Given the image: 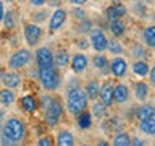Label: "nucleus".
I'll return each mask as SVG.
<instances>
[{"label": "nucleus", "mask_w": 155, "mask_h": 146, "mask_svg": "<svg viewBox=\"0 0 155 146\" xmlns=\"http://www.w3.org/2000/svg\"><path fill=\"white\" fill-rule=\"evenodd\" d=\"M92 65H94L95 71L99 73V75H102V76L110 75L108 73V57H107L105 54H95V55L92 57Z\"/></svg>", "instance_id": "18"}, {"label": "nucleus", "mask_w": 155, "mask_h": 146, "mask_svg": "<svg viewBox=\"0 0 155 146\" xmlns=\"http://www.w3.org/2000/svg\"><path fill=\"white\" fill-rule=\"evenodd\" d=\"M129 101V88L124 83H116L113 85V104L123 106Z\"/></svg>", "instance_id": "16"}, {"label": "nucleus", "mask_w": 155, "mask_h": 146, "mask_svg": "<svg viewBox=\"0 0 155 146\" xmlns=\"http://www.w3.org/2000/svg\"><path fill=\"white\" fill-rule=\"evenodd\" d=\"M150 117H155V107L150 102H142L139 104V107L136 109V119L139 122H142L145 119H150Z\"/></svg>", "instance_id": "21"}, {"label": "nucleus", "mask_w": 155, "mask_h": 146, "mask_svg": "<svg viewBox=\"0 0 155 146\" xmlns=\"http://www.w3.org/2000/svg\"><path fill=\"white\" fill-rule=\"evenodd\" d=\"M89 112H91L92 117H95V119H99V120H104L108 117V107L104 106L100 101H92Z\"/></svg>", "instance_id": "24"}, {"label": "nucleus", "mask_w": 155, "mask_h": 146, "mask_svg": "<svg viewBox=\"0 0 155 146\" xmlns=\"http://www.w3.org/2000/svg\"><path fill=\"white\" fill-rule=\"evenodd\" d=\"M126 15H128V7L124 3H111L105 8V19L108 23L111 21H116V19H123Z\"/></svg>", "instance_id": "11"}, {"label": "nucleus", "mask_w": 155, "mask_h": 146, "mask_svg": "<svg viewBox=\"0 0 155 146\" xmlns=\"http://www.w3.org/2000/svg\"><path fill=\"white\" fill-rule=\"evenodd\" d=\"M126 28H128V26H126L124 19H116V21L108 23V31H110V34L115 39L123 37L124 34H126Z\"/></svg>", "instance_id": "23"}, {"label": "nucleus", "mask_w": 155, "mask_h": 146, "mask_svg": "<svg viewBox=\"0 0 155 146\" xmlns=\"http://www.w3.org/2000/svg\"><path fill=\"white\" fill-rule=\"evenodd\" d=\"M133 94H134V99L142 104V102H145L150 96V85L144 80L136 81L133 85Z\"/></svg>", "instance_id": "14"}, {"label": "nucleus", "mask_w": 155, "mask_h": 146, "mask_svg": "<svg viewBox=\"0 0 155 146\" xmlns=\"http://www.w3.org/2000/svg\"><path fill=\"white\" fill-rule=\"evenodd\" d=\"M3 122H5V112L0 110V136H2V128H3Z\"/></svg>", "instance_id": "46"}, {"label": "nucleus", "mask_w": 155, "mask_h": 146, "mask_svg": "<svg viewBox=\"0 0 155 146\" xmlns=\"http://www.w3.org/2000/svg\"><path fill=\"white\" fill-rule=\"evenodd\" d=\"M142 41L147 49L155 47V26L153 24H149V26H145L142 29Z\"/></svg>", "instance_id": "27"}, {"label": "nucleus", "mask_w": 155, "mask_h": 146, "mask_svg": "<svg viewBox=\"0 0 155 146\" xmlns=\"http://www.w3.org/2000/svg\"><path fill=\"white\" fill-rule=\"evenodd\" d=\"M5 12H7V10H5V3L2 2V0H0V23H2V19H3Z\"/></svg>", "instance_id": "47"}, {"label": "nucleus", "mask_w": 155, "mask_h": 146, "mask_svg": "<svg viewBox=\"0 0 155 146\" xmlns=\"http://www.w3.org/2000/svg\"><path fill=\"white\" fill-rule=\"evenodd\" d=\"M37 80L45 92H55L61 86V75L55 65L37 68Z\"/></svg>", "instance_id": "1"}, {"label": "nucleus", "mask_w": 155, "mask_h": 146, "mask_svg": "<svg viewBox=\"0 0 155 146\" xmlns=\"http://www.w3.org/2000/svg\"><path fill=\"white\" fill-rule=\"evenodd\" d=\"M52 99H53V96L52 94H48V92H45V94H42V96H39V109H42L44 112H45L48 109V106L52 104Z\"/></svg>", "instance_id": "34"}, {"label": "nucleus", "mask_w": 155, "mask_h": 146, "mask_svg": "<svg viewBox=\"0 0 155 146\" xmlns=\"http://www.w3.org/2000/svg\"><path fill=\"white\" fill-rule=\"evenodd\" d=\"M31 60H32V52L28 47H19L10 54V57L7 60V67L13 71H18L26 65H29Z\"/></svg>", "instance_id": "4"}, {"label": "nucleus", "mask_w": 155, "mask_h": 146, "mask_svg": "<svg viewBox=\"0 0 155 146\" xmlns=\"http://www.w3.org/2000/svg\"><path fill=\"white\" fill-rule=\"evenodd\" d=\"M91 2H100V0H91Z\"/></svg>", "instance_id": "54"}, {"label": "nucleus", "mask_w": 155, "mask_h": 146, "mask_svg": "<svg viewBox=\"0 0 155 146\" xmlns=\"http://www.w3.org/2000/svg\"><path fill=\"white\" fill-rule=\"evenodd\" d=\"M70 13H71L76 19H79V21H81V19H86V18H87V16H86V10L82 8V7H73V10H71Z\"/></svg>", "instance_id": "36"}, {"label": "nucleus", "mask_w": 155, "mask_h": 146, "mask_svg": "<svg viewBox=\"0 0 155 146\" xmlns=\"http://www.w3.org/2000/svg\"><path fill=\"white\" fill-rule=\"evenodd\" d=\"M131 55L134 57V60H147V57H149L147 47L144 44H134L131 47Z\"/></svg>", "instance_id": "32"}, {"label": "nucleus", "mask_w": 155, "mask_h": 146, "mask_svg": "<svg viewBox=\"0 0 155 146\" xmlns=\"http://www.w3.org/2000/svg\"><path fill=\"white\" fill-rule=\"evenodd\" d=\"M94 146H110V141H107L104 138H100V140H97V143Z\"/></svg>", "instance_id": "45"}, {"label": "nucleus", "mask_w": 155, "mask_h": 146, "mask_svg": "<svg viewBox=\"0 0 155 146\" xmlns=\"http://www.w3.org/2000/svg\"><path fill=\"white\" fill-rule=\"evenodd\" d=\"M131 70L136 76H139L140 80H144L145 76H147V73L150 70V65L147 60H134L133 65H131Z\"/></svg>", "instance_id": "25"}, {"label": "nucleus", "mask_w": 155, "mask_h": 146, "mask_svg": "<svg viewBox=\"0 0 155 146\" xmlns=\"http://www.w3.org/2000/svg\"><path fill=\"white\" fill-rule=\"evenodd\" d=\"M70 3L73 5V7H84V5L87 3V0H70Z\"/></svg>", "instance_id": "43"}, {"label": "nucleus", "mask_w": 155, "mask_h": 146, "mask_svg": "<svg viewBox=\"0 0 155 146\" xmlns=\"http://www.w3.org/2000/svg\"><path fill=\"white\" fill-rule=\"evenodd\" d=\"M76 88H81L79 78H70V80H68V83H66V91L76 89Z\"/></svg>", "instance_id": "37"}, {"label": "nucleus", "mask_w": 155, "mask_h": 146, "mask_svg": "<svg viewBox=\"0 0 155 146\" xmlns=\"http://www.w3.org/2000/svg\"><path fill=\"white\" fill-rule=\"evenodd\" d=\"M42 28L41 24H36V23H26L23 26V37H24V42L28 44V47H36L42 39Z\"/></svg>", "instance_id": "6"}, {"label": "nucleus", "mask_w": 155, "mask_h": 146, "mask_svg": "<svg viewBox=\"0 0 155 146\" xmlns=\"http://www.w3.org/2000/svg\"><path fill=\"white\" fill-rule=\"evenodd\" d=\"M107 50L110 54H113V55H121V54H124V46L120 39L111 37V39H108V42H107Z\"/></svg>", "instance_id": "31"}, {"label": "nucleus", "mask_w": 155, "mask_h": 146, "mask_svg": "<svg viewBox=\"0 0 155 146\" xmlns=\"http://www.w3.org/2000/svg\"><path fill=\"white\" fill-rule=\"evenodd\" d=\"M131 136L126 131H118L110 141V146H131Z\"/></svg>", "instance_id": "29"}, {"label": "nucleus", "mask_w": 155, "mask_h": 146, "mask_svg": "<svg viewBox=\"0 0 155 146\" xmlns=\"http://www.w3.org/2000/svg\"><path fill=\"white\" fill-rule=\"evenodd\" d=\"M97 101H100L104 106L110 107L113 104V85L110 81L100 83V89H99V96H97Z\"/></svg>", "instance_id": "15"}, {"label": "nucleus", "mask_w": 155, "mask_h": 146, "mask_svg": "<svg viewBox=\"0 0 155 146\" xmlns=\"http://www.w3.org/2000/svg\"><path fill=\"white\" fill-rule=\"evenodd\" d=\"M139 128L145 136H152L155 133V117H150V119L139 122Z\"/></svg>", "instance_id": "33"}, {"label": "nucleus", "mask_w": 155, "mask_h": 146, "mask_svg": "<svg viewBox=\"0 0 155 146\" xmlns=\"http://www.w3.org/2000/svg\"><path fill=\"white\" fill-rule=\"evenodd\" d=\"M128 2H140V0H128Z\"/></svg>", "instance_id": "53"}, {"label": "nucleus", "mask_w": 155, "mask_h": 146, "mask_svg": "<svg viewBox=\"0 0 155 146\" xmlns=\"http://www.w3.org/2000/svg\"><path fill=\"white\" fill-rule=\"evenodd\" d=\"M45 16H47V13H45V12H37V13H34V15H32V21H31V23L41 24L44 19H45Z\"/></svg>", "instance_id": "38"}, {"label": "nucleus", "mask_w": 155, "mask_h": 146, "mask_svg": "<svg viewBox=\"0 0 155 146\" xmlns=\"http://www.w3.org/2000/svg\"><path fill=\"white\" fill-rule=\"evenodd\" d=\"M2 2H3V3H13L15 0H2Z\"/></svg>", "instance_id": "49"}, {"label": "nucleus", "mask_w": 155, "mask_h": 146, "mask_svg": "<svg viewBox=\"0 0 155 146\" xmlns=\"http://www.w3.org/2000/svg\"><path fill=\"white\" fill-rule=\"evenodd\" d=\"M89 34H91L89 36V46L94 49L97 54H105L108 37H107V34L104 33V29L102 28H94Z\"/></svg>", "instance_id": "7"}, {"label": "nucleus", "mask_w": 155, "mask_h": 146, "mask_svg": "<svg viewBox=\"0 0 155 146\" xmlns=\"http://www.w3.org/2000/svg\"><path fill=\"white\" fill-rule=\"evenodd\" d=\"M74 135L70 130H60L55 138V146H74Z\"/></svg>", "instance_id": "22"}, {"label": "nucleus", "mask_w": 155, "mask_h": 146, "mask_svg": "<svg viewBox=\"0 0 155 146\" xmlns=\"http://www.w3.org/2000/svg\"><path fill=\"white\" fill-rule=\"evenodd\" d=\"M147 76H149V83H150V85H155V67H150Z\"/></svg>", "instance_id": "42"}, {"label": "nucleus", "mask_w": 155, "mask_h": 146, "mask_svg": "<svg viewBox=\"0 0 155 146\" xmlns=\"http://www.w3.org/2000/svg\"><path fill=\"white\" fill-rule=\"evenodd\" d=\"M66 18H68V12L65 8H57L55 12H52L50 18H48V31L50 33L58 31L66 23Z\"/></svg>", "instance_id": "12"}, {"label": "nucleus", "mask_w": 155, "mask_h": 146, "mask_svg": "<svg viewBox=\"0 0 155 146\" xmlns=\"http://www.w3.org/2000/svg\"><path fill=\"white\" fill-rule=\"evenodd\" d=\"M63 115V104L58 97H53L52 104L48 106V109L44 112V122H45L47 127H57L60 123V119Z\"/></svg>", "instance_id": "5"}, {"label": "nucleus", "mask_w": 155, "mask_h": 146, "mask_svg": "<svg viewBox=\"0 0 155 146\" xmlns=\"http://www.w3.org/2000/svg\"><path fill=\"white\" fill-rule=\"evenodd\" d=\"M70 52L66 50V49H58V50L53 52V65H55L58 70L60 68H66L70 65Z\"/></svg>", "instance_id": "20"}, {"label": "nucleus", "mask_w": 155, "mask_h": 146, "mask_svg": "<svg viewBox=\"0 0 155 146\" xmlns=\"http://www.w3.org/2000/svg\"><path fill=\"white\" fill-rule=\"evenodd\" d=\"M3 73H5V70H3V67L0 65V80H2V76H3Z\"/></svg>", "instance_id": "48"}, {"label": "nucleus", "mask_w": 155, "mask_h": 146, "mask_svg": "<svg viewBox=\"0 0 155 146\" xmlns=\"http://www.w3.org/2000/svg\"><path fill=\"white\" fill-rule=\"evenodd\" d=\"M131 146H149L147 141L144 138H139V136H134V138H131Z\"/></svg>", "instance_id": "40"}, {"label": "nucleus", "mask_w": 155, "mask_h": 146, "mask_svg": "<svg viewBox=\"0 0 155 146\" xmlns=\"http://www.w3.org/2000/svg\"><path fill=\"white\" fill-rule=\"evenodd\" d=\"M18 104L19 107L23 109V112L26 114H36L37 109H39V102H37V97L32 96V94H24L18 99Z\"/></svg>", "instance_id": "17"}, {"label": "nucleus", "mask_w": 155, "mask_h": 146, "mask_svg": "<svg viewBox=\"0 0 155 146\" xmlns=\"http://www.w3.org/2000/svg\"><path fill=\"white\" fill-rule=\"evenodd\" d=\"M84 92L87 96V99L89 101H97V96H99V89H100V81L97 80V78H91V80L86 81L84 85Z\"/></svg>", "instance_id": "19"}, {"label": "nucleus", "mask_w": 155, "mask_h": 146, "mask_svg": "<svg viewBox=\"0 0 155 146\" xmlns=\"http://www.w3.org/2000/svg\"><path fill=\"white\" fill-rule=\"evenodd\" d=\"M89 67V58L84 52H76L70 58V68L74 75H82Z\"/></svg>", "instance_id": "10"}, {"label": "nucleus", "mask_w": 155, "mask_h": 146, "mask_svg": "<svg viewBox=\"0 0 155 146\" xmlns=\"http://www.w3.org/2000/svg\"><path fill=\"white\" fill-rule=\"evenodd\" d=\"M28 128L24 125V122L18 117H8L3 122V128H2V135L7 136L8 140L16 141V143H21V141L26 138Z\"/></svg>", "instance_id": "2"}, {"label": "nucleus", "mask_w": 155, "mask_h": 146, "mask_svg": "<svg viewBox=\"0 0 155 146\" xmlns=\"http://www.w3.org/2000/svg\"><path fill=\"white\" fill-rule=\"evenodd\" d=\"M92 119H94V117L91 115L89 109L82 110L81 114L76 115V125L79 127L81 130H87V128H91V127H92Z\"/></svg>", "instance_id": "28"}, {"label": "nucleus", "mask_w": 155, "mask_h": 146, "mask_svg": "<svg viewBox=\"0 0 155 146\" xmlns=\"http://www.w3.org/2000/svg\"><path fill=\"white\" fill-rule=\"evenodd\" d=\"M16 102V91L8 89V88H0V104L8 107Z\"/></svg>", "instance_id": "26"}, {"label": "nucleus", "mask_w": 155, "mask_h": 146, "mask_svg": "<svg viewBox=\"0 0 155 146\" xmlns=\"http://www.w3.org/2000/svg\"><path fill=\"white\" fill-rule=\"evenodd\" d=\"M36 146H55V141L50 135H42L37 138V143Z\"/></svg>", "instance_id": "35"}, {"label": "nucleus", "mask_w": 155, "mask_h": 146, "mask_svg": "<svg viewBox=\"0 0 155 146\" xmlns=\"http://www.w3.org/2000/svg\"><path fill=\"white\" fill-rule=\"evenodd\" d=\"M89 41H87L86 37H81L79 41H78V47H81V49H86V47H89V44H87Z\"/></svg>", "instance_id": "44"}, {"label": "nucleus", "mask_w": 155, "mask_h": 146, "mask_svg": "<svg viewBox=\"0 0 155 146\" xmlns=\"http://www.w3.org/2000/svg\"><path fill=\"white\" fill-rule=\"evenodd\" d=\"M128 62L126 58L120 57V55H115L113 58H108V73L113 78H123L126 76L128 73Z\"/></svg>", "instance_id": "8"}, {"label": "nucleus", "mask_w": 155, "mask_h": 146, "mask_svg": "<svg viewBox=\"0 0 155 146\" xmlns=\"http://www.w3.org/2000/svg\"><path fill=\"white\" fill-rule=\"evenodd\" d=\"M0 83H2L3 88H8V89L16 91L18 88H21V85H23V78H21V75H19V71L8 70V71L3 73Z\"/></svg>", "instance_id": "13"}, {"label": "nucleus", "mask_w": 155, "mask_h": 146, "mask_svg": "<svg viewBox=\"0 0 155 146\" xmlns=\"http://www.w3.org/2000/svg\"><path fill=\"white\" fill-rule=\"evenodd\" d=\"M142 2H147V3H152V0H142Z\"/></svg>", "instance_id": "52"}, {"label": "nucleus", "mask_w": 155, "mask_h": 146, "mask_svg": "<svg viewBox=\"0 0 155 146\" xmlns=\"http://www.w3.org/2000/svg\"><path fill=\"white\" fill-rule=\"evenodd\" d=\"M2 24H3V28L7 29V31H13V29L16 28V12H15V10H8V12H5Z\"/></svg>", "instance_id": "30"}, {"label": "nucleus", "mask_w": 155, "mask_h": 146, "mask_svg": "<svg viewBox=\"0 0 155 146\" xmlns=\"http://www.w3.org/2000/svg\"><path fill=\"white\" fill-rule=\"evenodd\" d=\"M111 3H118V2H123V0H110Z\"/></svg>", "instance_id": "50"}, {"label": "nucleus", "mask_w": 155, "mask_h": 146, "mask_svg": "<svg viewBox=\"0 0 155 146\" xmlns=\"http://www.w3.org/2000/svg\"><path fill=\"white\" fill-rule=\"evenodd\" d=\"M34 60H36L37 68H44V67H52L53 65V50L50 47H37L34 52Z\"/></svg>", "instance_id": "9"}, {"label": "nucleus", "mask_w": 155, "mask_h": 146, "mask_svg": "<svg viewBox=\"0 0 155 146\" xmlns=\"http://www.w3.org/2000/svg\"><path fill=\"white\" fill-rule=\"evenodd\" d=\"M0 146H19V143H16V141H12L8 140L7 136H0Z\"/></svg>", "instance_id": "39"}, {"label": "nucleus", "mask_w": 155, "mask_h": 146, "mask_svg": "<svg viewBox=\"0 0 155 146\" xmlns=\"http://www.w3.org/2000/svg\"><path fill=\"white\" fill-rule=\"evenodd\" d=\"M87 107H89V99H87L82 86L76 88V89L66 91V109L70 114L76 117L82 110H87Z\"/></svg>", "instance_id": "3"}, {"label": "nucleus", "mask_w": 155, "mask_h": 146, "mask_svg": "<svg viewBox=\"0 0 155 146\" xmlns=\"http://www.w3.org/2000/svg\"><path fill=\"white\" fill-rule=\"evenodd\" d=\"M81 146H94V144H91V143H84V144H81Z\"/></svg>", "instance_id": "51"}, {"label": "nucleus", "mask_w": 155, "mask_h": 146, "mask_svg": "<svg viewBox=\"0 0 155 146\" xmlns=\"http://www.w3.org/2000/svg\"><path fill=\"white\" fill-rule=\"evenodd\" d=\"M28 2H29V5H32L36 8H42L47 3V0H28Z\"/></svg>", "instance_id": "41"}]
</instances>
